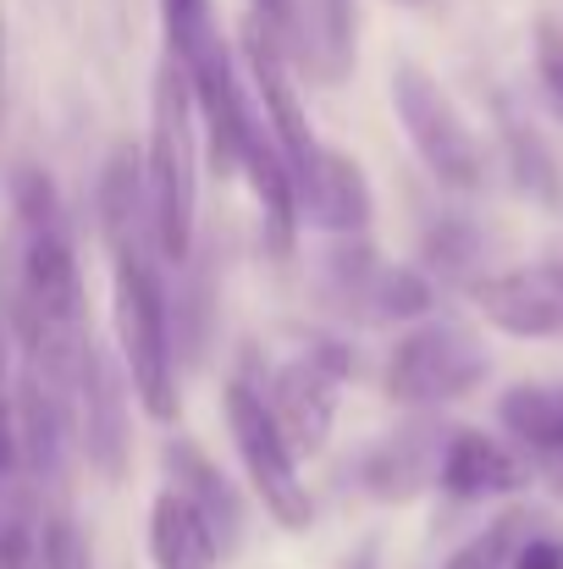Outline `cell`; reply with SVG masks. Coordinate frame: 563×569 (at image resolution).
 <instances>
[{
	"mask_svg": "<svg viewBox=\"0 0 563 569\" xmlns=\"http://www.w3.org/2000/svg\"><path fill=\"white\" fill-rule=\"evenodd\" d=\"M11 210H17V282L0 299L11 355L72 392L78 366L89 355V321H83V277H78V249H72V221L67 204L50 183L44 167H17L11 172Z\"/></svg>",
	"mask_w": 563,
	"mask_h": 569,
	"instance_id": "obj_1",
	"label": "cell"
},
{
	"mask_svg": "<svg viewBox=\"0 0 563 569\" xmlns=\"http://www.w3.org/2000/svg\"><path fill=\"white\" fill-rule=\"evenodd\" d=\"M100 227L111 243V310H117V349L122 371L133 377L139 403L155 420L178 415V343H172V305L155 271V227L144 167L117 150L100 172Z\"/></svg>",
	"mask_w": 563,
	"mask_h": 569,
	"instance_id": "obj_2",
	"label": "cell"
},
{
	"mask_svg": "<svg viewBox=\"0 0 563 569\" xmlns=\"http://www.w3.org/2000/svg\"><path fill=\"white\" fill-rule=\"evenodd\" d=\"M193 94L183 67L167 56L155 72L150 100V150H144V193H150V227L155 254L183 266L193 254V216H199V144H193Z\"/></svg>",
	"mask_w": 563,
	"mask_h": 569,
	"instance_id": "obj_3",
	"label": "cell"
},
{
	"mask_svg": "<svg viewBox=\"0 0 563 569\" xmlns=\"http://www.w3.org/2000/svg\"><path fill=\"white\" fill-rule=\"evenodd\" d=\"M392 111H398L409 144L420 150V161L431 167V178L442 189L470 193L486 183V150H481L475 128L464 122L453 94L420 61H398L392 67Z\"/></svg>",
	"mask_w": 563,
	"mask_h": 569,
	"instance_id": "obj_4",
	"label": "cell"
},
{
	"mask_svg": "<svg viewBox=\"0 0 563 569\" xmlns=\"http://www.w3.org/2000/svg\"><path fill=\"white\" fill-rule=\"evenodd\" d=\"M492 371L486 343L459 321H420L386 355V392L409 409H442L470 398Z\"/></svg>",
	"mask_w": 563,
	"mask_h": 569,
	"instance_id": "obj_5",
	"label": "cell"
},
{
	"mask_svg": "<svg viewBox=\"0 0 563 569\" xmlns=\"http://www.w3.org/2000/svg\"><path fill=\"white\" fill-rule=\"evenodd\" d=\"M227 431H232V448L265 503V515L282 526V531H304L315 520V503H310V487L299 481V459L293 448L282 442L277 420H271V403L260 387L249 381H227Z\"/></svg>",
	"mask_w": 563,
	"mask_h": 569,
	"instance_id": "obj_6",
	"label": "cell"
},
{
	"mask_svg": "<svg viewBox=\"0 0 563 569\" xmlns=\"http://www.w3.org/2000/svg\"><path fill=\"white\" fill-rule=\"evenodd\" d=\"M349 377V355L338 343H315L310 355L288 360L277 377H271V420L282 431V442L293 448V459L304 453H321L326 437H332V420H338V387Z\"/></svg>",
	"mask_w": 563,
	"mask_h": 569,
	"instance_id": "obj_7",
	"label": "cell"
},
{
	"mask_svg": "<svg viewBox=\"0 0 563 569\" xmlns=\"http://www.w3.org/2000/svg\"><path fill=\"white\" fill-rule=\"evenodd\" d=\"M243 56H249L260 106H265L260 122L271 128V139H277V150H282V161H288V172H293V183H299L326 144L315 139V128H310V117H304V100H299V89H293L282 39H277V28H271L265 17H249V22H243Z\"/></svg>",
	"mask_w": 563,
	"mask_h": 569,
	"instance_id": "obj_8",
	"label": "cell"
},
{
	"mask_svg": "<svg viewBox=\"0 0 563 569\" xmlns=\"http://www.w3.org/2000/svg\"><path fill=\"white\" fill-rule=\"evenodd\" d=\"M178 67H183L188 94H193V117H199L204 144H210V167H215V172H238V167H243L249 128H254V111H249V100H243L232 50H227L221 33H215L204 50H193Z\"/></svg>",
	"mask_w": 563,
	"mask_h": 569,
	"instance_id": "obj_9",
	"label": "cell"
},
{
	"mask_svg": "<svg viewBox=\"0 0 563 569\" xmlns=\"http://www.w3.org/2000/svg\"><path fill=\"white\" fill-rule=\"evenodd\" d=\"M72 398H78V437H83V453L89 465L105 476V481H122L128 470V448H133V426H128V381L122 366L89 343L78 381H72Z\"/></svg>",
	"mask_w": 563,
	"mask_h": 569,
	"instance_id": "obj_10",
	"label": "cell"
},
{
	"mask_svg": "<svg viewBox=\"0 0 563 569\" xmlns=\"http://www.w3.org/2000/svg\"><path fill=\"white\" fill-rule=\"evenodd\" d=\"M436 487L453 503H481V498H514L531 487V459L514 442H497L492 431L459 426L442 442V465H436Z\"/></svg>",
	"mask_w": 563,
	"mask_h": 569,
	"instance_id": "obj_11",
	"label": "cell"
},
{
	"mask_svg": "<svg viewBox=\"0 0 563 569\" xmlns=\"http://www.w3.org/2000/svg\"><path fill=\"white\" fill-rule=\"evenodd\" d=\"M442 442H448V431H442L436 420H409V426L386 431L381 442L365 448L354 481H360L371 498H381V503H409V498H420L425 487H436Z\"/></svg>",
	"mask_w": 563,
	"mask_h": 569,
	"instance_id": "obj_12",
	"label": "cell"
},
{
	"mask_svg": "<svg viewBox=\"0 0 563 569\" xmlns=\"http://www.w3.org/2000/svg\"><path fill=\"white\" fill-rule=\"evenodd\" d=\"M475 310L509 332V338H563V299L553 277L542 266H509V271H486L470 288Z\"/></svg>",
	"mask_w": 563,
	"mask_h": 569,
	"instance_id": "obj_13",
	"label": "cell"
},
{
	"mask_svg": "<svg viewBox=\"0 0 563 569\" xmlns=\"http://www.w3.org/2000/svg\"><path fill=\"white\" fill-rule=\"evenodd\" d=\"M299 193V216H310L315 227L338 232V238H365L371 232V183H365V167L349 161L343 150H321L315 167L293 183Z\"/></svg>",
	"mask_w": 563,
	"mask_h": 569,
	"instance_id": "obj_14",
	"label": "cell"
},
{
	"mask_svg": "<svg viewBox=\"0 0 563 569\" xmlns=\"http://www.w3.org/2000/svg\"><path fill=\"white\" fill-rule=\"evenodd\" d=\"M254 189V204H260V243L265 254H288L293 238H299V193H293V172L271 139V128L254 117L249 128V144H243V167H238Z\"/></svg>",
	"mask_w": 563,
	"mask_h": 569,
	"instance_id": "obj_15",
	"label": "cell"
},
{
	"mask_svg": "<svg viewBox=\"0 0 563 569\" xmlns=\"http://www.w3.org/2000/svg\"><path fill=\"white\" fill-rule=\"evenodd\" d=\"M150 559L155 569H221L227 548L215 537V526L188 503L183 492H161L150 503Z\"/></svg>",
	"mask_w": 563,
	"mask_h": 569,
	"instance_id": "obj_16",
	"label": "cell"
},
{
	"mask_svg": "<svg viewBox=\"0 0 563 569\" xmlns=\"http://www.w3.org/2000/svg\"><path fill=\"white\" fill-rule=\"evenodd\" d=\"M167 481H172V492H183L188 503L215 526V537H221V548L232 553L238 548V537H243V503H238V492H232V481L204 459V448L199 442H172L167 448Z\"/></svg>",
	"mask_w": 563,
	"mask_h": 569,
	"instance_id": "obj_17",
	"label": "cell"
},
{
	"mask_svg": "<svg viewBox=\"0 0 563 569\" xmlns=\"http://www.w3.org/2000/svg\"><path fill=\"white\" fill-rule=\"evenodd\" d=\"M497 420L520 453H536L547 470L563 465V381H514L497 398Z\"/></svg>",
	"mask_w": 563,
	"mask_h": 569,
	"instance_id": "obj_18",
	"label": "cell"
},
{
	"mask_svg": "<svg viewBox=\"0 0 563 569\" xmlns=\"http://www.w3.org/2000/svg\"><path fill=\"white\" fill-rule=\"evenodd\" d=\"M288 39L304 50V67L321 83H338L354 61V0H293Z\"/></svg>",
	"mask_w": 563,
	"mask_h": 569,
	"instance_id": "obj_19",
	"label": "cell"
},
{
	"mask_svg": "<svg viewBox=\"0 0 563 569\" xmlns=\"http://www.w3.org/2000/svg\"><path fill=\"white\" fill-rule=\"evenodd\" d=\"M420 254H425V277H442V282H464V288H475L492 266V243H486V232H481V221H470V216H436L431 227H425V238H420Z\"/></svg>",
	"mask_w": 563,
	"mask_h": 569,
	"instance_id": "obj_20",
	"label": "cell"
},
{
	"mask_svg": "<svg viewBox=\"0 0 563 569\" xmlns=\"http://www.w3.org/2000/svg\"><path fill=\"white\" fill-rule=\"evenodd\" d=\"M0 569H44V503L39 487H0Z\"/></svg>",
	"mask_w": 563,
	"mask_h": 569,
	"instance_id": "obj_21",
	"label": "cell"
},
{
	"mask_svg": "<svg viewBox=\"0 0 563 569\" xmlns=\"http://www.w3.org/2000/svg\"><path fill=\"white\" fill-rule=\"evenodd\" d=\"M497 117H503V156H509V172H514L520 193H531L542 204H563V172L553 161V150L536 139V128L520 111L497 106Z\"/></svg>",
	"mask_w": 563,
	"mask_h": 569,
	"instance_id": "obj_22",
	"label": "cell"
},
{
	"mask_svg": "<svg viewBox=\"0 0 563 569\" xmlns=\"http://www.w3.org/2000/svg\"><path fill=\"white\" fill-rule=\"evenodd\" d=\"M431 305H436V282L425 271L381 260L375 293H371V321H425Z\"/></svg>",
	"mask_w": 563,
	"mask_h": 569,
	"instance_id": "obj_23",
	"label": "cell"
},
{
	"mask_svg": "<svg viewBox=\"0 0 563 569\" xmlns=\"http://www.w3.org/2000/svg\"><path fill=\"white\" fill-rule=\"evenodd\" d=\"M536 531V515H525V509H503L486 531H475L453 559L442 569H509L514 565V553H520V542Z\"/></svg>",
	"mask_w": 563,
	"mask_h": 569,
	"instance_id": "obj_24",
	"label": "cell"
},
{
	"mask_svg": "<svg viewBox=\"0 0 563 569\" xmlns=\"http://www.w3.org/2000/svg\"><path fill=\"white\" fill-rule=\"evenodd\" d=\"M44 569H94L72 515H44Z\"/></svg>",
	"mask_w": 563,
	"mask_h": 569,
	"instance_id": "obj_25",
	"label": "cell"
},
{
	"mask_svg": "<svg viewBox=\"0 0 563 569\" xmlns=\"http://www.w3.org/2000/svg\"><path fill=\"white\" fill-rule=\"evenodd\" d=\"M536 78H542V94H547L553 117L563 122V28L559 22L536 28Z\"/></svg>",
	"mask_w": 563,
	"mask_h": 569,
	"instance_id": "obj_26",
	"label": "cell"
},
{
	"mask_svg": "<svg viewBox=\"0 0 563 569\" xmlns=\"http://www.w3.org/2000/svg\"><path fill=\"white\" fill-rule=\"evenodd\" d=\"M509 569H563V531L536 526V531L520 542V553H514V565Z\"/></svg>",
	"mask_w": 563,
	"mask_h": 569,
	"instance_id": "obj_27",
	"label": "cell"
},
{
	"mask_svg": "<svg viewBox=\"0 0 563 569\" xmlns=\"http://www.w3.org/2000/svg\"><path fill=\"white\" fill-rule=\"evenodd\" d=\"M254 17H265V22L277 28V39H288V28H293V0H254Z\"/></svg>",
	"mask_w": 563,
	"mask_h": 569,
	"instance_id": "obj_28",
	"label": "cell"
},
{
	"mask_svg": "<svg viewBox=\"0 0 563 569\" xmlns=\"http://www.w3.org/2000/svg\"><path fill=\"white\" fill-rule=\"evenodd\" d=\"M542 271L553 277V288H559V299H563V249H547V260H542Z\"/></svg>",
	"mask_w": 563,
	"mask_h": 569,
	"instance_id": "obj_29",
	"label": "cell"
},
{
	"mask_svg": "<svg viewBox=\"0 0 563 569\" xmlns=\"http://www.w3.org/2000/svg\"><path fill=\"white\" fill-rule=\"evenodd\" d=\"M547 476H553V481H559V487H563V465H553V470H547Z\"/></svg>",
	"mask_w": 563,
	"mask_h": 569,
	"instance_id": "obj_30",
	"label": "cell"
},
{
	"mask_svg": "<svg viewBox=\"0 0 563 569\" xmlns=\"http://www.w3.org/2000/svg\"><path fill=\"white\" fill-rule=\"evenodd\" d=\"M409 6H425V0H409Z\"/></svg>",
	"mask_w": 563,
	"mask_h": 569,
	"instance_id": "obj_31",
	"label": "cell"
}]
</instances>
